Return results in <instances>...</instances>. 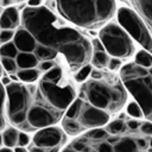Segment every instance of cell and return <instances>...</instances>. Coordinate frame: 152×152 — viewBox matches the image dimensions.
I'll return each instance as SVG.
<instances>
[{
	"instance_id": "ee69618b",
	"label": "cell",
	"mask_w": 152,
	"mask_h": 152,
	"mask_svg": "<svg viewBox=\"0 0 152 152\" xmlns=\"http://www.w3.org/2000/svg\"><path fill=\"white\" fill-rule=\"evenodd\" d=\"M0 1H1V5L5 6V8L10 7V6H12L14 4V0H0Z\"/></svg>"
},
{
	"instance_id": "d4e9b609",
	"label": "cell",
	"mask_w": 152,
	"mask_h": 152,
	"mask_svg": "<svg viewBox=\"0 0 152 152\" xmlns=\"http://www.w3.org/2000/svg\"><path fill=\"white\" fill-rule=\"evenodd\" d=\"M42 80L48 81V82H53V83H59L63 80V69L59 65H55L52 69L49 71L44 72Z\"/></svg>"
},
{
	"instance_id": "681fc988",
	"label": "cell",
	"mask_w": 152,
	"mask_h": 152,
	"mask_svg": "<svg viewBox=\"0 0 152 152\" xmlns=\"http://www.w3.org/2000/svg\"><path fill=\"white\" fill-rule=\"evenodd\" d=\"M0 147H2V135H1V132H0Z\"/></svg>"
},
{
	"instance_id": "277c9868",
	"label": "cell",
	"mask_w": 152,
	"mask_h": 152,
	"mask_svg": "<svg viewBox=\"0 0 152 152\" xmlns=\"http://www.w3.org/2000/svg\"><path fill=\"white\" fill-rule=\"evenodd\" d=\"M119 78L126 91L142 109L144 118L152 122V75L150 69L131 62L120 68Z\"/></svg>"
},
{
	"instance_id": "e575fe53",
	"label": "cell",
	"mask_w": 152,
	"mask_h": 152,
	"mask_svg": "<svg viewBox=\"0 0 152 152\" xmlns=\"http://www.w3.org/2000/svg\"><path fill=\"white\" fill-rule=\"evenodd\" d=\"M122 66V59L120 58H115V57H110L107 64V68L110 71H118L120 70V68Z\"/></svg>"
},
{
	"instance_id": "c3c4849f",
	"label": "cell",
	"mask_w": 152,
	"mask_h": 152,
	"mask_svg": "<svg viewBox=\"0 0 152 152\" xmlns=\"http://www.w3.org/2000/svg\"><path fill=\"white\" fill-rule=\"evenodd\" d=\"M125 118H126V114L125 113H120V115H119V120H125Z\"/></svg>"
},
{
	"instance_id": "e0dca14e",
	"label": "cell",
	"mask_w": 152,
	"mask_h": 152,
	"mask_svg": "<svg viewBox=\"0 0 152 152\" xmlns=\"http://www.w3.org/2000/svg\"><path fill=\"white\" fill-rule=\"evenodd\" d=\"M15 63L18 69H32L38 66L39 61L33 52H19L15 57Z\"/></svg>"
},
{
	"instance_id": "6da1fadb",
	"label": "cell",
	"mask_w": 152,
	"mask_h": 152,
	"mask_svg": "<svg viewBox=\"0 0 152 152\" xmlns=\"http://www.w3.org/2000/svg\"><path fill=\"white\" fill-rule=\"evenodd\" d=\"M20 24L33 36L37 44L55 49L57 52L68 44L86 39L80 31L66 25L45 6H26L20 14Z\"/></svg>"
},
{
	"instance_id": "f6af8a7d",
	"label": "cell",
	"mask_w": 152,
	"mask_h": 152,
	"mask_svg": "<svg viewBox=\"0 0 152 152\" xmlns=\"http://www.w3.org/2000/svg\"><path fill=\"white\" fill-rule=\"evenodd\" d=\"M13 152H27V150H26V147L15 146V147H14V150H13Z\"/></svg>"
},
{
	"instance_id": "7bdbcfd3",
	"label": "cell",
	"mask_w": 152,
	"mask_h": 152,
	"mask_svg": "<svg viewBox=\"0 0 152 152\" xmlns=\"http://www.w3.org/2000/svg\"><path fill=\"white\" fill-rule=\"evenodd\" d=\"M27 152H46V150L45 148H43V147H39V146H36V145H30V147H28V150H27Z\"/></svg>"
},
{
	"instance_id": "7dc6e473",
	"label": "cell",
	"mask_w": 152,
	"mask_h": 152,
	"mask_svg": "<svg viewBox=\"0 0 152 152\" xmlns=\"http://www.w3.org/2000/svg\"><path fill=\"white\" fill-rule=\"evenodd\" d=\"M0 152H13V150L4 146V147H0Z\"/></svg>"
},
{
	"instance_id": "603a6c76",
	"label": "cell",
	"mask_w": 152,
	"mask_h": 152,
	"mask_svg": "<svg viewBox=\"0 0 152 152\" xmlns=\"http://www.w3.org/2000/svg\"><path fill=\"white\" fill-rule=\"evenodd\" d=\"M109 58L110 57L107 55L106 51H93L91 57H90V64L91 66H95L100 70V69L107 68Z\"/></svg>"
},
{
	"instance_id": "bcb514c9",
	"label": "cell",
	"mask_w": 152,
	"mask_h": 152,
	"mask_svg": "<svg viewBox=\"0 0 152 152\" xmlns=\"http://www.w3.org/2000/svg\"><path fill=\"white\" fill-rule=\"evenodd\" d=\"M62 148L61 147H52V148H48L46 152H59Z\"/></svg>"
},
{
	"instance_id": "d6986e66",
	"label": "cell",
	"mask_w": 152,
	"mask_h": 152,
	"mask_svg": "<svg viewBox=\"0 0 152 152\" xmlns=\"http://www.w3.org/2000/svg\"><path fill=\"white\" fill-rule=\"evenodd\" d=\"M61 121H62V129H63V132L66 133V134H69V135L77 137V135L82 134V132H84L83 127L75 119H69V118L63 116L61 119Z\"/></svg>"
},
{
	"instance_id": "d6a6232c",
	"label": "cell",
	"mask_w": 152,
	"mask_h": 152,
	"mask_svg": "<svg viewBox=\"0 0 152 152\" xmlns=\"http://www.w3.org/2000/svg\"><path fill=\"white\" fill-rule=\"evenodd\" d=\"M31 142V138L26 132L19 131L18 133V140H17V146H21V147H26L28 146Z\"/></svg>"
},
{
	"instance_id": "1f68e13d",
	"label": "cell",
	"mask_w": 152,
	"mask_h": 152,
	"mask_svg": "<svg viewBox=\"0 0 152 152\" xmlns=\"http://www.w3.org/2000/svg\"><path fill=\"white\" fill-rule=\"evenodd\" d=\"M86 134L94 139V140H101V139H106L107 137H109V133L106 131V128L101 127V128H94V129H89L86 131Z\"/></svg>"
},
{
	"instance_id": "4316f807",
	"label": "cell",
	"mask_w": 152,
	"mask_h": 152,
	"mask_svg": "<svg viewBox=\"0 0 152 152\" xmlns=\"http://www.w3.org/2000/svg\"><path fill=\"white\" fill-rule=\"evenodd\" d=\"M6 124V91L0 83V131L5 128Z\"/></svg>"
},
{
	"instance_id": "ac0fdd59",
	"label": "cell",
	"mask_w": 152,
	"mask_h": 152,
	"mask_svg": "<svg viewBox=\"0 0 152 152\" xmlns=\"http://www.w3.org/2000/svg\"><path fill=\"white\" fill-rule=\"evenodd\" d=\"M19 82L21 83H26V84H32L34 82H37L39 80L40 76V71L37 68H32V69H18L15 72Z\"/></svg>"
},
{
	"instance_id": "cb8c5ba5",
	"label": "cell",
	"mask_w": 152,
	"mask_h": 152,
	"mask_svg": "<svg viewBox=\"0 0 152 152\" xmlns=\"http://www.w3.org/2000/svg\"><path fill=\"white\" fill-rule=\"evenodd\" d=\"M134 63L146 68V69H151L152 68V55L150 52H147L146 50L141 49L139 51L135 52L134 55Z\"/></svg>"
},
{
	"instance_id": "11a10c76",
	"label": "cell",
	"mask_w": 152,
	"mask_h": 152,
	"mask_svg": "<svg viewBox=\"0 0 152 152\" xmlns=\"http://www.w3.org/2000/svg\"><path fill=\"white\" fill-rule=\"evenodd\" d=\"M150 72H151V75H152V68H151V69H150Z\"/></svg>"
},
{
	"instance_id": "9f6ffc18",
	"label": "cell",
	"mask_w": 152,
	"mask_h": 152,
	"mask_svg": "<svg viewBox=\"0 0 152 152\" xmlns=\"http://www.w3.org/2000/svg\"><path fill=\"white\" fill-rule=\"evenodd\" d=\"M120 1H126V0H120Z\"/></svg>"
},
{
	"instance_id": "4fadbf2b",
	"label": "cell",
	"mask_w": 152,
	"mask_h": 152,
	"mask_svg": "<svg viewBox=\"0 0 152 152\" xmlns=\"http://www.w3.org/2000/svg\"><path fill=\"white\" fill-rule=\"evenodd\" d=\"M19 52H33L36 46L38 45L33 36L25 30L24 27H18L14 31V37L12 40Z\"/></svg>"
},
{
	"instance_id": "2e32d148",
	"label": "cell",
	"mask_w": 152,
	"mask_h": 152,
	"mask_svg": "<svg viewBox=\"0 0 152 152\" xmlns=\"http://www.w3.org/2000/svg\"><path fill=\"white\" fill-rule=\"evenodd\" d=\"M131 4L144 20L147 28L152 27V0H131Z\"/></svg>"
},
{
	"instance_id": "db71d44e",
	"label": "cell",
	"mask_w": 152,
	"mask_h": 152,
	"mask_svg": "<svg viewBox=\"0 0 152 152\" xmlns=\"http://www.w3.org/2000/svg\"><path fill=\"white\" fill-rule=\"evenodd\" d=\"M1 13H2V8L0 7V15H1Z\"/></svg>"
},
{
	"instance_id": "7402d4cb",
	"label": "cell",
	"mask_w": 152,
	"mask_h": 152,
	"mask_svg": "<svg viewBox=\"0 0 152 152\" xmlns=\"http://www.w3.org/2000/svg\"><path fill=\"white\" fill-rule=\"evenodd\" d=\"M127 129L128 128L126 126V122L119 119H114L106 125V131L109 133V135H121L125 134Z\"/></svg>"
},
{
	"instance_id": "5bb4252c",
	"label": "cell",
	"mask_w": 152,
	"mask_h": 152,
	"mask_svg": "<svg viewBox=\"0 0 152 152\" xmlns=\"http://www.w3.org/2000/svg\"><path fill=\"white\" fill-rule=\"evenodd\" d=\"M20 25V13L18 7L10 6L2 10L0 15V30H13Z\"/></svg>"
},
{
	"instance_id": "7c38bea8",
	"label": "cell",
	"mask_w": 152,
	"mask_h": 152,
	"mask_svg": "<svg viewBox=\"0 0 152 152\" xmlns=\"http://www.w3.org/2000/svg\"><path fill=\"white\" fill-rule=\"evenodd\" d=\"M66 141V134L61 127L49 126L36 131L32 137V142L36 146L43 147L45 150L52 147H62Z\"/></svg>"
},
{
	"instance_id": "f5cc1de1",
	"label": "cell",
	"mask_w": 152,
	"mask_h": 152,
	"mask_svg": "<svg viewBox=\"0 0 152 152\" xmlns=\"http://www.w3.org/2000/svg\"><path fill=\"white\" fill-rule=\"evenodd\" d=\"M24 1H27V0H14V2H24Z\"/></svg>"
},
{
	"instance_id": "8992f818",
	"label": "cell",
	"mask_w": 152,
	"mask_h": 152,
	"mask_svg": "<svg viewBox=\"0 0 152 152\" xmlns=\"http://www.w3.org/2000/svg\"><path fill=\"white\" fill-rule=\"evenodd\" d=\"M116 19L127 34L152 55V37L140 15L134 10L122 6L116 10Z\"/></svg>"
},
{
	"instance_id": "5b68a950",
	"label": "cell",
	"mask_w": 152,
	"mask_h": 152,
	"mask_svg": "<svg viewBox=\"0 0 152 152\" xmlns=\"http://www.w3.org/2000/svg\"><path fill=\"white\" fill-rule=\"evenodd\" d=\"M99 39L101 40L104 51L109 57L125 59L129 58L135 52V46L132 38L119 24H106L99 32Z\"/></svg>"
},
{
	"instance_id": "9a60e30c",
	"label": "cell",
	"mask_w": 152,
	"mask_h": 152,
	"mask_svg": "<svg viewBox=\"0 0 152 152\" xmlns=\"http://www.w3.org/2000/svg\"><path fill=\"white\" fill-rule=\"evenodd\" d=\"M113 147L115 152H144L138 144V138L125 134L114 135Z\"/></svg>"
},
{
	"instance_id": "f546056e",
	"label": "cell",
	"mask_w": 152,
	"mask_h": 152,
	"mask_svg": "<svg viewBox=\"0 0 152 152\" xmlns=\"http://www.w3.org/2000/svg\"><path fill=\"white\" fill-rule=\"evenodd\" d=\"M126 114L129 115L133 119H137V120H140V119L144 118L142 109L140 108V106L135 101H131V102L127 103V106H126Z\"/></svg>"
},
{
	"instance_id": "816d5d0a",
	"label": "cell",
	"mask_w": 152,
	"mask_h": 152,
	"mask_svg": "<svg viewBox=\"0 0 152 152\" xmlns=\"http://www.w3.org/2000/svg\"><path fill=\"white\" fill-rule=\"evenodd\" d=\"M148 146L152 148V137H151V139H150V142H148Z\"/></svg>"
},
{
	"instance_id": "52a82bcc",
	"label": "cell",
	"mask_w": 152,
	"mask_h": 152,
	"mask_svg": "<svg viewBox=\"0 0 152 152\" xmlns=\"http://www.w3.org/2000/svg\"><path fill=\"white\" fill-rule=\"evenodd\" d=\"M63 115L64 113L52 108L45 102L37 87V91L33 96L32 103L26 113V122L30 126L31 131H38L44 127L53 126L63 118Z\"/></svg>"
},
{
	"instance_id": "f35d334b",
	"label": "cell",
	"mask_w": 152,
	"mask_h": 152,
	"mask_svg": "<svg viewBox=\"0 0 152 152\" xmlns=\"http://www.w3.org/2000/svg\"><path fill=\"white\" fill-rule=\"evenodd\" d=\"M140 125H141V122H140L139 120H137V119H129V120L126 122L127 128L131 129V131H138L139 127H140Z\"/></svg>"
},
{
	"instance_id": "d590c367",
	"label": "cell",
	"mask_w": 152,
	"mask_h": 152,
	"mask_svg": "<svg viewBox=\"0 0 152 152\" xmlns=\"http://www.w3.org/2000/svg\"><path fill=\"white\" fill-rule=\"evenodd\" d=\"M56 65L55 61H43V62H39L38 63V70L39 71H43V72H46L49 71L50 69H52L53 66Z\"/></svg>"
},
{
	"instance_id": "60d3db41",
	"label": "cell",
	"mask_w": 152,
	"mask_h": 152,
	"mask_svg": "<svg viewBox=\"0 0 152 152\" xmlns=\"http://www.w3.org/2000/svg\"><path fill=\"white\" fill-rule=\"evenodd\" d=\"M42 4H43V0H27V7L36 8V7H40Z\"/></svg>"
},
{
	"instance_id": "83f0119b",
	"label": "cell",
	"mask_w": 152,
	"mask_h": 152,
	"mask_svg": "<svg viewBox=\"0 0 152 152\" xmlns=\"http://www.w3.org/2000/svg\"><path fill=\"white\" fill-rule=\"evenodd\" d=\"M93 70V66L90 63H87L84 64L83 66H81L76 72H75V76H74V80L77 82V83H83L86 82L89 77H90V72Z\"/></svg>"
},
{
	"instance_id": "836d02e7",
	"label": "cell",
	"mask_w": 152,
	"mask_h": 152,
	"mask_svg": "<svg viewBox=\"0 0 152 152\" xmlns=\"http://www.w3.org/2000/svg\"><path fill=\"white\" fill-rule=\"evenodd\" d=\"M14 37L13 30H0V44H6L8 42H12Z\"/></svg>"
},
{
	"instance_id": "f1b7e54d",
	"label": "cell",
	"mask_w": 152,
	"mask_h": 152,
	"mask_svg": "<svg viewBox=\"0 0 152 152\" xmlns=\"http://www.w3.org/2000/svg\"><path fill=\"white\" fill-rule=\"evenodd\" d=\"M18 53H19V51L17 50V48H15V45H14L13 42H8V43L2 44L0 46V56L1 57L15 59V57H17Z\"/></svg>"
},
{
	"instance_id": "8fae6325",
	"label": "cell",
	"mask_w": 152,
	"mask_h": 152,
	"mask_svg": "<svg viewBox=\"0 0 152 152\" xmlns=\"http://www.w3.org/2000/svg\"><path fill=\"white\" fill-rule=\"evenodd\" d=\"M110 118L112 116L109 114H107L106 112L93 107L91 104H89L88 102H86L83 100V104H82L80 115L76 120L80 122V125L83 127V129L86 132L89 129L104 127L110 121Z\"/></svg>"
},
{
	"instance_id": "4dcf8cb0",
	"label": "cell",
	"mask_w": 152,
	"mask_h": 152,
	"mask_svg": "<svg viewBox=\"0 0 152 152\" xmlns=\"http://www.w3.org/2000/svg\"><path fill=\"white\" fill-rule=\"evenodd\" d=\"M0 64H1V66H2V70L6 71V72H8V75H11V74H15L17 70H18L15 59H13V58L1 57V59H0Z\"/></svg>"
},
{
	"instance_id": "9c48e42d",
	"label": "cell",
	"mask_w": 152,
	"mask_h": 152,
	"mask_svg": "<svg viewBox=\"0 0 152 152\" xmlns=\"http://www.w3.org/2000/svg\"><path fill=\"white\" fill-rule=\"evenodd\" d=\"M6 91V115L7 118L20 113L25 112L27 113L28 107L32 103L33 96L31 95L21 82H12L7 87H5Z\"/></svg>"
},
{
	"instance_id": "b9f144b4",
	"label": "cell",
	"mask_w": 152,
	"mask_h": 152,
	"mask_svg": "<svg viewBox=\"0 0 152 152\" xmlns=\"http://www.w3.org/2000/svg\"><path fill=\"white\" fill-rule=\"evenodd\" d=\"M0 83H1V86L7 87L8 84H11V83H12V81H11V78H10V76H8V75H2V76L0 77Z\"/></svg>"
},
{
	"instance_id": "30bf717a",
	"label": "cell",
	"mask_w": 152,
	"mask_h": 152,
	"mask_svg": "<svg viewBox=\"0 0 152 152\" xmlns=\"http://www.w3.org/2000/svg\"><path fill=\"white\" fill-rule=\"evenodd\" d=\"M113 141L114 135H109L101 140H94L83 133L75 137L59 152H115Z\"/></svg>"
},
{
	"instance_id": "7a4b0ae2",
	"label": "cell",
	"mask_w": 152,
	"mask_h": 152,
	"mask_svg": "<svg viewBox=\"0 0 152 152\" xmlns=\"http://www.w3.org/2000/svg\"><path fill=\"white\" fill-rule=\"evenodd\" d=\"M62 18L77 27L93 28L114 17L115 0H56Z\"/></svg>"
},
{
	"instance_id": "484cf974",
	"label": "cell",
	"mask_w": 152,
	"mask_h": 152,
	"mask_svg": "<svg viewBox=\"0 0 152 152\" xmlns=\"http://www.w3.org/2000/svg\"><path fill=\"white\" fill-rule=\"evenodd\" d=\"M82 104H83V100L81 97H76L71 104L66 108V110L64 112V115L65 118H69V119H77L78 115H80V112H81V108H82Z\"/></svg>"
},
{
	"instance_id": "74e56055",
	"label": "cell",
	"mask_w": 152,
	"mask_h": 152,
	"mask_svg": "<svg viewBox=\"0 0 152 152\" xmlns=\"http://www.w3.org/2000/svg\"><path fill=\"white\" fill-rule=\"evenodd\" d=\"M90 46H91L93 51H104V48H103V45H102V43H101V40L99 38L91 39Z\"/></svg>"
},
{
	"instance_id": "ba28073f",
	"label": "cell",
	"mask_w": 152,
	"mask_h": 152,
	"mask_svg": "<svg viewBox=\"0 0 152 152\" xmlns=\"http://www.w3.org/2000/svg\"><path fill=\"white\" fill-rule=\"evenodd\" d=\"M37 87L45 102L62 113H64L71 102L76 99V89L70 83L62 86L61 82L53 83L40 78Z\"/></svg>"
},
{
	"instance_id": "f907efd6",
	"label": "cell",
	"mask_w": 152,
	"mask_h": 152,
	"mask_svg": "<svg viewBox=\"0 0 152 152\" xmlns=\"http://www.w3.org/2000/svg\"><path fill=\"white\" fill-rule=\"evenodd\" d=\"M4 75V70H2V66H1V64H0V77Z\"/></svg>"
},
{
	"instance_id": "ab89813d",
	"label": "cell",
	"mask_w": 152,
	"mask_h": 152,
	"mask_svg": "<svg viewBox=\"0 0 152 152\" xmlns=\"http://www.w3.org/2000/svg\"><path fill=\"white\" fill-rule=\"evenodd\" d=\"M103 72L101 71V70H99V69H93L91 70V72H90V77H91V80H101L102 77H103Z\"/></svg>"
},
{
	"instance_id": "3957f363",
	"label": "cell",
	"mask_w": 152,
	"mask_h": 152,
	"mask_svg": "<svg viewBox=\"0 0 152 152\" xmlns=\"http://www.w3.org/2000/svg\"><path fill=\"white\" fill-rule=\"evenodd\" d=\"M80 97L112 116L124 108L127 101V91L120 78L103 75L101 80L86 81Z\"/></svg>"
},
{
	"instance_id": "ffe728a7",
	"label": "cell",
	"mask_w": 152,
	"mask_h": 152,
	"mask_svg": "<svg viewBox=\"0 0 152 152\" xmlns=\"http://www.w3.org/2000/svg\"><path fill=\"white\" fill-rule=\"evenodd\" d=\"M33 55L37 57L39 62H43V61H55V58L58 56V52L55 49L38 44L33 51Z\"/></svg>"
},
{
	"instance_id": "8d00e7d4",
	"label": "cell",
	"mask_w": 152,
	"mask_h": 152,
	"mask_svg": "<svg viewBox=\"0 0 152 152\" xmlns=\"http://www.w3.org/2000/svg\"><path fill=\"white\" fill-rule=\"evenodd\" d=\"M140 131L141 133L146 134V135H152V122L151 121H144L140 125Z\"/></svg>"
},
{
	"instance_id": "44dd1931",
	"label": "cell",
	"mask_w": 152,
	"mask_h": 152,
	"mask_svg": "<svg viewBox=\"0 0 152 152\" xmlns=\"http://www.w3.org/2000/svg\"><path fill=\"white\" fill-rule=\"evenodd\" d=\"M18 128L15 127H7L4 128L1 132L2 135V145L8 148H14L17 146V140H18Z\"/></svg>"
}]
</instances>
